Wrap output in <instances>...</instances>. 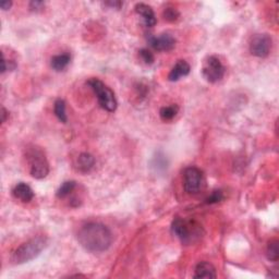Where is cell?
Returning <instances> with one entry per match:
<instances>
[{"label":"cell","mask_w":279,"mask_h":279,"mask_svg":"<svg viewBox=\"0 0 279 279\" xmlns=\"http://www.w3.org/2000/svg\"><path fill=\"white\" fill-rule=\"evenodd\" d=\"M7 116H8V112H7V110H6V109H4V108L2 107V108H1V117H2L1 121H2V122H6Z\"/></svg>","instance_id":"obj_27"},{"label":"cell","mask_w":279,"mask_h":279,"mask_svg":"<svg viewBox=\"0 0 279 279\" xmlns=\"http://www.w3.org/2000/svg\"><path fill=\"white\" fill-rule=\"evenodd\" d=\"M223 199H224L223 192L220 190H216L206 199V203L207 204H215V203L222 202Z\"/></svg>","instance_id":"obj_22"},{"label":"cell","mask_w":279,"mask_h":279,"mask_svg":"<svg viewBox=\"0 0 279 279\" xmlns=\"http://www.w3.org/2000/svg\"><path fill=\"white\" fill-rule=\"evenodd\" d=\"M183 187L189 194H197L204 187L203 172L197 167H189L183 173Z\"/></svg>","instance_id":"obj_6"},{"label":"cell","mask_w":279,"mask_h":279,"mask_svg":"<svg viewBox=\"0 0 279 279\" xmlns=\"http://www.w3.org/2000/svg\"><path fill=\"white\" fill-rule=\"evenodd\" d=\"M140 57H141V59L144 61V64H146V65H152L155 60L154 55L152 54L151 50L145 49V48L140 50Z\"/></svg>","instance_id":"obj_21"},{"label":"cell","mask_w":279,"mask_h":279,"mask_svg":"<svg viewBox=\"0 0 279 279\" xmlns=\"http://www.w3.org/2000/svg\"><path fill=\"white\" fill-rule=\"evenodd\" d=\"M106 4H107V6L119 9L121 6H122V2H120V1H109V2H106Z\"/></svg>","instance_id":"obj_26"},{"label":"cell","mask_w":279,"mask_h":279,"mask_svg":"<svg viewBox=\"0 0 279 279\" xmlns=\"http://www.w3.org/2000/svg\"><path fill=\"white\" fill-rule=\"evenodd\" d=\"M88 85L95 93L97 96L98 103L101 105V107L105 110H107L109 113L115 112L117 109L118 103L116 99L115 93L110 89L106 84L103 83L101 80H98L96 78H93L91 80H88Z\"/></svg>","instance_id":"obj_5"},{"label":"cell","mask_w":279,"mask_h":279,"mask_svg":"<svg viewBox=\"0 0 279 279\" xmlns=\"http://www.w3.org/2000/svg\"><path fill=\"white\" fill-rule=\"evenodd\" d=\"M190 70H191L190 65H189L187 61L179 60L175 65V67L171 69L169 76H168V80L171 82H176L180 78L188 76L189 73H190Z\"/></svg>","instance_id":"obj_13"},{"label":"cell","mask_w":279,"mask_h":279,"mask_svg":"<svg viewBox=\"0 0 279 279\" xmlns=\"http://www.w3.org/2000/svg\"><path fill=\"white\" fill-rule=\"evenodd\" d=\"M95 166V159L88 153H82L76 161V168L78 171L86 173L91 171Z\"/></svg>","instance_id":"obj_12"},{"label":"cell","mask_w":279,"mask_h":279,"mask_svg":"<svg viewBox=\"0 0 279 279\" xmlns=\"http://www.w3.org/2000/svg\"><path fill=\"white\" fill-rule=\"evenodd\" d=\"M180 17V13L178 12V10L173 7H167L164 10V18L168 22H175Z\"/></svg>","instance_id":"obj_20"},{"label":"cell","mask_w":279,"mask_h":279,"mask_svg":"<svg viewBox=\"0 0 279 279\" xmlns=\"http://www.w3.org/2000/svg\"><path fill=\"white\" fill-rule=\"evenodd\" d=\"M12 193L15 199H18L21 202L24 203H29L30 201H32L34 198V192L32 189H31L29 184L23 182L18 183L17 186L13 188Z\"/></svg>","instance_id":"obj_10"},{"label":"cell","mask_w":279,"mask_h":279,"mask_svg":"<svg viewBox=\"0 0 279 279\" xmlns=\"http://www.w3.org/2000/svg\"><path fill=\"white\" fill-rule=\"evenodd\" d=\"M272 49V39L267 34H257L251 40L250 51L251 54L259 57L265 58L270 55Z\"/></svg>","instance_id":"obj_8"},{"label":"cell","mask_w":279,"mask_h":279,"mask_svg":"<svg viewBox=\"0 0 279 279\" xmlns=\"http://www.w3.org/2000/svg\"><path fill=\"white\" fill-rule=\"evenodd\" d=\"M17 68V65H15L14 61L11 60H7L4 56L2 55V60H1V73H4L8 70H14Z\"/></svg>","instance_id":"obj_23"},{"label":"cell","mask_w":279,"mask_h":279,"mask_svg":"<svg viewBox=\"0 0 279 279\" xmlns=\"http://www.w3.org/2000/svg\"><path fill=\"white\" fill-rule=\"evenodd\" d=\"M147 40H149L151 47H153L157 51H169L175 48L176 46V40L168 33L161 34L159 38L150 35L147 38Z\"/></svg>","instance_id":"obj_9"},{"label":"cell","mask_w":279,"mask_h":279,"mask_svg":"<svg viewBox=\"0 0 279 279\" xmlns=\"http://www.w3.org/2000/svg\"><path fill=\"white\" fill-rule=\"evenodd\" d=\"M47 245V239L44 237H36L21 244L12 255V261L15 264H23L38 257Z\"/></svg>","instance_id":"obj_3"},{"label":"cell","mask_w":279,"mask_h":279,"mask_svg":"<svg viewBox=\"0 0 279 279\" xmlns=\"http://www.w3.org/2000/svg\"><path fill=\"white\" fill-rule=\"evenodd\" d=\"M78 240L85 250L93 253H101L112 244L113 236L105 225L88 223L79 231Z\"/></svg>","instance_id":"obj_1"},{"label":"cell","mask_w":279,"mask_h":279,"mask_svg":"<svg viewBox=\"0 0 279 279\" xmlns=\"http://www.w3.org/2000/svg\"><path fill=\"white\" fill-rule=\"evenodd\" d=\"M172 234L183 244H191L202 237V227L193 220L175 218L171 225Z\"/></svg>","instance_id":"obj_2"},{"label":"cell","mask_w":279,"mask_h":279,"mask_svg":"<svg viewBox=\"0 0 279 279\" xmlns=\"http://www.w3.org/2000/svg\"><path fill=\"white\" fill-rule=\"evenodd\" d=\"M70 61H71V56L70 54H67L66 52V54H61L52 57L50 60V66L52 69L56 71H62L65 70L68 65L70 64Z\"/></svg>","instance_id":"obj_15"},{"label":"cell","mask_w":279,"mask_h":279,"mask_svg":"<svg viewBox=\"0 0 279 279\" xmlns=\"http://www.w3.org/2000/svg\"><path fill=\"white\" fill-rule=\"evenodd\" d=\"M216 270L215 267L207 262H201L199 263L196 267V274H194V278H216Z\"/></svg>","instance_id":"obj_14"},{"label":"cell","mask_w":279,"mask_h":279,"mask_svg":"<svg viewBox=\"0 0 279 279\" xmlns=\"http://www.w3.org/2000/svg\"><path fill=\"white\" fill-rule=\"evenodd\" d=\"M44 2L43 1H32L30 3V8L33 11H40V10L43 9Z\"/></svg>","instance_id":"obj_24"},{"label":"cell","mask_w":279,"mask_h":279,"mask_svg":"<svg viewBox=\"0 0 279 279\" xmlns=\"http://www.w3.org/2000/svg\"><path fill=\"white\" fill-rule=\"evenodd\" d=\"M267 259L272 262H277L279 259V250H278V241L272 240L267 245L266 249Z\"/></svg>","instance_id":"obj_19"},{"label":"cell","mask_w":279,"mask_h":279,"mask_svg":"<svg viewBox=\"0 0 279 279\" xmlns=\"http://www.w3.org/2000/svg\"><path fill=\"white\" fill-rule=\"evenodd\" d=\"M54 112L56 117L59 119V121L61 122L66 123L68 121V117L66 114V103L64 99H57L55 102V106H54Z\"/></svg>","instance_id":"obj_16"},{"label":"cell","mask_w":279,"mask_h":279,"mask_svg":"<svg viewBox=\"0 0 279 279\" xmlns=\"http://www.w3.org/2000/svg\"><path fill=\"white\" fill-rule=\"evenodd\" d=\"M12 6L11 1H1L0 2V7H1L2 10H8L10 9V7Z\"/></svg>","instance_id":"obj_25"},{"label":"cell","mask_w":279,"mask_h":279,"mask_svg":"<svg viewBox=\"0 0 279 279\" xmlns=\"http://www.w3.org/2000/svg\"><path fill=\"white\" fill-rule=\"evenodd\" d=\"M225 67L217 57L210 56L204 61L202 75L209 83H216L222 80L225 76Z\"/></svg>","instance_id":"obj_7"},{"label":"cell","mask_w":279,"mask_h":279,"mask_svg":"<svg viewBox=\"0 0 279 279\" xmlns=\"http://www.w3.org/2000/svg\"><path fill=\"white\" fill-rule=\"evenodd\" d=\"M178 112H179V107L177 105H171V106L162 107L159 112V116L164 121H169L176 117Z\"/></svg>","instance_id":"obj_18"},{"label":"cell","mask_w":279,"mask_h":279,"mask_svg":"<svg viewBox=\"0 0 279 279\" xmlns=\"http://www.w3.org/2000/svg\"><path fill=\"white\" fill-rule=\"evenodd\" d=\"M26 159L30 165V172L35 179H43L49 173V164L45 153L38 146L26 150Z\"/></svg>","instance_id":"obj_4"},{"label":"cell","mask_w":279,"mask_h":279,"mask_svg":"<svg viewBox=\"0 0 279 279\" xmlns=\"http://www.w3.org/2000/svg\"><path fill=\"white\" fill-rule=\"evenodd\" d=\"M76 188V182L75 181H66L60 186V188L57 190L56 196L59 199H64L73 192Z\"/></svg>","instance_id":"obj_17"},{"label":"cell","mask_w":279,"mask_h":279,"mask_svg":"<svg viewBox=\"0 0 279 279\" xmlns=\"http://www.w3.org/2000/svg\"><path fill=\"white\" fill-rule=\"evenodd\" d=\"M135 11L143 18L144 24L147 26V28H152V26H154L156 24L155 13L150 6H147L145 3H138L135 6Z\"/></svg>","instance_id":"obj_11"}]
</instances>
